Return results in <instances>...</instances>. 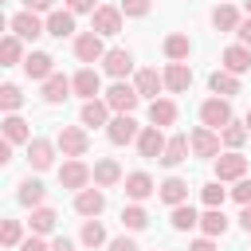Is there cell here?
Returning <instances> with one entry per match:
<instances>
[{
  "label": "cell",
  "mask_w": 251,
  "mask_h": 251,
  "mask_svg": "<svg viewBox=\"0 0 251 251\" xmlns=\"http://www.w3.org/2000/svg\"><path fill=\"white\" fill-rule=\"evenodd\" d=\"M67 8L78 16V12H94V0H67Z\"/></svg>",
  "instance_id": "obj_49"
},
{
  "label": "cell",
  "mask_w": 251,
  "mask_h": 251,
  "mask_svg": "<svg viewBox=\"0 0 251 251\" xmlns=\"http://www.w3.org/2000/svg\"><path fill=\"white\" fill-rule=\"evenodd\" d=\"M153 192H157V184H153V176H149V173H129V176H126V196H129L133 204L149 200Z\"/></svg>",
  "instance_id": "obj_19"
},
{
  "label": "cell",
  "mask_w": 251,
  "mask_h": 251,
  "mask_svg": "<svg viewBox=\"0 0 251 251\" xmlns=\"http://www.w3.org/2000/svg\"><path fill=\"white\" fill-rule=\"evenodd\" d=\"M78 239H82L86 247H102V243H106V227H102L98 220H86V224H82V235H78Z\"/></svg>",
  "instance_id": "obj_41"
},
{
  "label": "cell",
  "mask_w": 251,
  "mask_h": 251,
  "mask_svg": "<svg viewBox=\"0 0 251 251\" xmlns=\"http://www.w3.org/2000/svg\"><path fill=\"white\" fill-rule=\"evenodd\" d=\"M200 122H204L208 129H224L227 122H235V118H231V102H227V98H220V94H216V98H208V102L200 106Z\"/></svg>",
  "instance_id": "obj_4"
},
{
  "label": "cell",
  "mask_w": 251,
  "mask_h": 251,
  "mask_svg": "<svg viewBox=\"0 0 251 251\" xmlns=\"http://www.w3.org/2000/svg\"><path fill=\"white\" fill-rule=\"evenodd\" d=\"M239 176H247V157L239 149L220 153L216 157V180H239Z\"/></svg>",
  "instance_id": "obj_8"
},
{
  "label": "cell",
  "mask_w": 251,
  "mask_h": 251,
  "mask_svg": "<svg viewBox=\"0 0 251 251\" xmlns=\"http://www.w3.org/2000/svg\"><path fill=\"white\" fill-rule=\"evenodd\" d=\"M173 122H176V102L153 98L149 102V126H173Z\"/></svg>",
  "instance_id": "obj_28"
},
{
  "label": "cell",
  "mask_w": 251,
  "mask_h": 251,
  "mask_svg": "<svg viewBox=\"0 0 251 251\" xmlns=\"http://www.w3.org/2000/svg\"><path fill=\"white\" fill-rule=\"evenodd\" d=\"M8 161H12V141L4 137V141H0V165H8Z\"/></svg>",
  "instance_id": "obj_52"
},
{
  "label": "cell",
  "mask_w": 251,
  "mask_h": 251,
  "mask_svg": "<svg viewBox=\"0 0 251 251\" xmlns=\"http://www.w3.org/2000/svg\"><path fill=\"white\" fill-rule=\"evenodd\" d=\"M71 86H75V94H78V98H94V94H102V78H98V71H94V67H82V71L71 78Z\"/></svg>",
  "instance_id": "obj_20"
},
{
  "label": "cell",
  "mask_w": 251,
  "mask_h": 251,
  "mask_svg": "<svg viewBox=\"0 0 251 251\" xmlns=\"http://www.w3.org/2000/svg\"><path fill=\"white\" fill-rule=\"evenodd\" d=\"M24 8H31V12H55V0H24Z\"/></svg>",
  "instance_id": "obj_48"
},
{
  "label": "cell",
  "mask_w": 251,
  "mask_h": 251,
  "mask_svg": "<svg viewBox=\"0 0 251 251\" xmlns=\"http://www.w3.org/2000/svg\"><path fill=\"white\" fill-rule=\"evenodd\" d=\"M20 106H24L20 86H12V82H8V86H0V110H4V114H16Z\"/></svg>",
  "instance_id": "obj_39"
},
{
  "label": "cell",
  "mask_w": 251,
  "mask_h": 251,
  "mask_svg": "<svg viewBox=\"0 0 251 251\" xmlns=\"http://www.w3.org/2000/svg\"><path fill=\"white\" fill-rule=\"evenodd\" d=\"M200 227H204V235H224L227 231V216H224V208H208L204 216H200Z\"/></svg>",
  "instance_id": "obj_33"
},
{
  "label": "cell",
  "mask_w": 251,
  "mask_h": 251,
  "mask_svg": "<svg viewBox=\"0 0 251 251\" xmlns=\"http://www.w3.org/2000/svg\"><path fill=\"white\" fill-rule=\"evenodd\" d=\"M243 126H247V133H251V110H247V118H243Z\"/></svg>",
  "instance_id": "obj_54"
},
{
  "label": "cell",
  "mask_w": 251,
  "mask_h": 251,
  "mask_svg": "<svg viewBox=\"0 0 251 251\" xmlns=\"http://www.w3.org/2000/svg\"><path fill=\"white\" fill-rule=\"evenodd\" d=\"M90 31H98V35H118V31H122V8L98 4V8L90 12Z\"/></svg>",
  "instance_id": "obj_3"
},
{
  "label": "cell",
  "mask_w": 251,
  "mask_h": 251,
  "mask_svg": "<svg viewBox=\"0 0 251 251\" xmlns=\"http://www.w3.org/2000/svg\"><path fill=\"white\" fill-rule=\"evenodd\" d=\"M188 149H192V145H188L184 133L169 137V141H165V153H161V165H165V169H176L180 161H188Z\"/></svg>",
  "instance_id": "obj_22"
},
{
  "label": "cell",
  "mask_w": 251,
  "mask_h": 251,
  "mask_svg": "<svg viewBox=\"0 0 251 251\" xmlns=\"http://www.w3.org/2000/svg\"><path fill=\"white\" fill-rule=\"evenodd\" d=\"M31 231L35 235H47V231H55V224H59V212L55 208H47V204H39V208H31Z\"/></svg>",
  "instance_id": "obj_29"
},
{
  "label": "cell",
  "mask_w": 251,
  "mask_h": 251,
  "mask_svg": "<svg viewBox=\"0 0 251 251\" xmlns=\"http://www.w3.org/2000/svg\"><path fill=\"white\" fill-rule=\"evenodd\" d=\"M0 243H4V247H20V243H24V227H20V220H4V227H0Z\"/></svg>",
  "instance_id": "obj_42"
},
{
  "label": "cell",
  "mask_w": 251,
  "mask_h": 251,
  "mask_svg": "<svg viewBox=\"0 0 251 251\" xmlns=\"http://www.w3.org/2000/svg\"><path fill=\"white\" fill-rule=\"evenodd\" d=\"M220 4H231V0H220Z\"/></svg>",
  "instance_id": "obj_56"
},
{
  "label": "cell",
  "mask_w": 251,
  "mask_h": 251,
  "mask_svg": "<svg viewBox=\"0 0 251 251\" xmlns=\"http://www.w3.org/2000/svg\"><path fill=\"white\" fill-rule=\"evenodd\" d=\"M220 137H224V145H227V149H239V145H243L251 133H247V126H239V122H227V126L220 129Z\"/></svg>",
  "instance_id": "obj_38"
},
{
  "label": "cell",
  "mask_w": 251,
  "mask_h": 251,
  "mask_svg": "<svg viewBox=\"0 0 251 251\" xmlns=\"http://www.w3.org/2000/svg\"><path fill=\"white\" fill-rule=\"evenodd\" d=\"M188 51H192V39H188V35L173 31V35L165 39V55H169V63H184V59H188Z\"/></svg>",
  "instance_id": "obj_31"
},
{
  "label": "cell",
  "mask_w": 251,
  "mask_h": 251,
  "mask_svg": "<svg viewBox=\"0 0 251 251\" xmlns=\"http://www.w3.org/2000/svg\"><path fill=\"white\" fill-rule=\"evenodd\" d=\"M196 224H200V216H196L192 204H176V208H173V227H176V231H192Z\"/></svg>",
  "instance_id": "obj_35"
},
{
  "label": "cell",
  "mask_w": 251,
  "mask_h": 251,
  "mask_svg": "<svg viewBox=\"0 0 251 251\" xmlns=\"http://www.w3.org/2000/svg\"><path fill=\"white\" fill-rule=\"evenodd\" d=\"M137 122H133V114H114L110 118V126H106V137L114 141V145H129V141H137Z\"/></svg>",
  "instance_id": "obj_10"
},
{
  "label": "cell",
  "mask_w": 251,
  "mask_h": 251,
  "mask_svg": "<svg viewBox=\"0 0 251 251\" xmlns=\"http://www.w3.org/2000/svg\"><path fill=\"white\" fill-rule=\"evenodd\" d=\"M161 75H165V90H173V94H184L192 86V67L188 63H169Z\"/></svg>",
  "instance_id": "obj_16"
},
{
  "label": "cell",
  "mask_w": 251,
  "mask_h": 251,
  "mask_svg": "<svg viewBox=\"0 0 251 251\" xmlns=\"http://www.w3.org/2000/svg\"><path fill=\"white\" fill-rule=\"evenodd\" d=\"M55 145L63 149V157H82V153L90 149V137H86L82 126H63L59 137H55Z\"/></svg>",
  "instance_id": "obj_5"
},
{
  "label": "cell",
  "mask_w": 251,
  "mask_h": 251,
  "mask_svg": "<svg viewBox=\"0 0 251 251\" xmlns=\"http://www.w3.org/2000/svg\"><path fill=\"white\" fill-rule=\"evenodd\" d=\"M133 86H137L141 98H157V94L165 90V75H157V67H141V71L133 75Z\"/></svg>",
  "instance_id": "obj_17"
},
{
  "label": "cell",
  "mask_w": 251,
  "mask_h": 251,
  "mask_svg": "<svg viewBox=\"0 0 251 251\" xmlns=\"http://www.w3.org/2000/svg\"><path fill=\"white\" fill-rule=\"evenodd\" d=\"M239 227L251 235V204H243V212H239Z\"/></svg>",
  "instance_id": "obj_51"
},
{
  "label": "cell",
  "mask_w": 251,
  "mask_h": 251,
  "mask_svg": "<svg viewBox=\"0 0 251 251\" xmlns=\"http://www.w3.org/2000/svg\"><path fill=\"white\" fill-rule=\"evenodd\" d=\"M149 224V212L141 208V204H129V208H122V227H129V231H141Z\"/></svg>",
  "instance_id": "obj_37"
},
{
  "label": "cell",
  "mask_w": 251,
  "mask_h": 251,
  "mask_svg": "<svg viewBox=\"0 0 251 251\" xmlns=\"http://www.w3.org/2000/svg\"><path fill=\"white\" fill-rule=\"evenodd\" d=\"M106 102H110V110L114 114H133L137 110V102H141V94H137V86L133 82H114L110 90H106Z\"/></svg>",
  "instance_id": "obj_1"
},
{
  "label": "cell",
  "mask_w": 251,
  "mask_h": 251,
  "mask_svg": "<svg viewBox=\"0 0 251 251\" xmlns=\"http://www.w3.org/2000/svg\"><path fill=\"white\" fill-rule=\"evenodd\" d=\"M4 137L16 145V141H31V129H27V122L20 118V114H8L4 118Z\"/></svg>",
  "instance_id": "obj_34"
},
{
  "label": "cell",
  "mask_w": 251,
  "mask_h": 251,
  "mask_svg": "<svg viewBox=\"0 0 251 251\" xmlns=\"http://www.w3.org/2000/svg\"><path fill=\"white\" fill-rule=\"evenodd\" d=\"M188 251H216V243H212V235H204V239L188 243Z\"/></svg>",
  "instance_id": "obj_50"
},
{
  "label": "cell",
  "mask_w": 251,
  "mask_h": 251,
  "mask_svg": "<svg viewBox=\"0 0 251 251\" xmlns=\"http://www.w3.org/2000/svg\"><path fill=\"white\" fill-rule=\"evenodd\" d=\"M47 35H55V39L75 35V12H71V8H55V12H47Z\"/></svg>",
  "instance_id": "obj_18"
},
{
  "label": "cell",
  "mask_w": 251,
  "mask_h": 251,
  "mask_svg": "<svg viewBox=\"0 0 251 251\" xmlns=\"http://www.w3.org/2000/svg\"><path fill=\"white\" fill-rule=\"evenodd\" d=\"M90 180H94V173H90V169H86L78 157H71V161H63V165H59V184H63V188H75V192H82Z\"/></svg>",
  "instance_id": "obj_7"
},
{
  "label": "cell",
  "mask_w": 251,
  "mask_h": 251,
  "mask_svg": "<svg viewBox=\"0 0 251 251\" xmlns=\"http://www.w3.org/2000/svg\"><path fill=\"white\" fill-rule=\"evenodd\" d=\"M200 196H204V204H208V208H224L227 188H224V180H212V184H204V188H200Z\"/></svg>",
  "instance_id": "obj_40"
},
{
  "label": "cell",
  "mask_w": 251,
  "mask_h": 251,
  "mask_svg": "<svg viewBox=\"0 0 251 251\" xmlns=\"http://www.w3.org/2000/svg\"><path fill=\"white\" fill-rule=\"evenodd\" d=\"M231 196H235L239 204H251V180H247V176H239V180H235V188H231Z\"/></svg>",
  "instance_id": "obj_44"
},
{
  "label": "cell",
  "mask_w": 251,
  "mask_h": 251,
  "mask_svg": "<svg viewBox=\"0 0 251 251\" xmlns=\"http://www.w3.org/2000/svg\"><path fill=\"white\" fill-rule=\"evenodd\" d=\"M75 55H78V63H102V59H106L102 35H98V31H82V35H75Z\"/></svg>",
  "instance_id": "obj_9"
},
{
  "label": "cell",
  "mask_w": 251,
  "mask_h": 251,
  "mask_svg": "<svg viewBox=\"0 0 251 251\" xmlns=\"http://www.w3.org/2000/svg\"><path fill=\"white\" fill-rule=\"evenodd\" d=\"M51 251H75V243H71V239H67V235H59V239H55V243H51Z\"/></svg>",
  "instance_id": "obj_53"
},
{
  "label": "cell",
  "mask_w": 251,
  "mask_h": 251,
  "mask_svg": "<svg viewBox=\"0 0 251 251\" xmlns=\"http://www.w3.org/2000/svg\"><path fill=\"white\" fill-rule=\"evenodd\" d=\"M43 196H47V188H43L39 180H31V176H27V180L20 184V192H16V200H20L24 208H39V204H43Z\"/></svg>",
  "instance_id": "obj_32"
},
{
  "label": "cell",
  "mask_w": 251,
  "mask_h": 251,
  "mask_svg": "<svg viewBox=\"0 0 251 251\" xmlns=\"http://www.w3.org/2000/svg\"><path fill=\"white\" fill-rule=\"evenodd\" d=\"M8 24H12V35H20V39H39V35H47V20H39V12H31V8L16 12Z\"/></svg>",
  "instance_id": "obj_2"
},
{
  "label": "cell",
  "mask_w": 251,
  "mask_h": 251,
  "mask_svg": "<svg viewBox=\"0 0 251 251\" xmlns=\"http://www.w3.org/2000/svg\"><path fill=\"white\" fill-rule=\"evenodd\" d=\"M90 251H94V247H90Z\"/></svg>",
  "instance_id": "obj_57"
},
{
  "label": "cell",
  "mask_w": 251,
  "mask_h": 251,
  "mask_svg": "<svg viewBox=\"0 0 251 251\" xmlns=\"http://www.w3.org/2000/svg\"><path fill=\"white\" fill-rule=\"evenodd\" d=\"M102 71H106L110 78H126V75L133 71V55H129L126 47H110L106 59H102Z\"/></svg>",
  "instance_id": "obj_12"
},
{
  "label": "cell",
  "mask_w": 251,
  "mask_h": 251,
  "mask_svg": "<svg viewBox=\"0 0 251 251\" xmlns=\"http://www.w3.org/2000/svg\"><path fill=\"white\" fill-rule=\"evenodd\" d=\"M208 86H212V94H220V98H231V94H239V75H231V71H212L208 75Z\"/></svg>",
  "instance_id": "obj_23"
},
{
  "label": "cell",
  "mask_w": 251,
  "mask_h": 251,
  "mask_svg": "<svg viewBox=\"0 0 251 251\" xmlns=\"http://www.w3.org/2000/svg\"><path fill=\"white\" fill-rule=\"evenodd\" d=\"M102 208H106V192H102V188H82V192H75V212H78V216L94 220Z\"/></svg>",
  "instance_id": "obj_14"
},
{
  "label": "cell",
  "mask_w": 251,
  "mask_h": 251,
  "mask_svg": "<svg viewBox=\"0 0 251 251\" xmlns=\"http://www.w3.org/2000/svg\"><path fill=\"white\" fill-rule=\"evenodd\" d=\"M118 180H122V169H118V161H114V157L94 161V184H98V188H114Z\"/></svg>",
  "instance_id": "obj_25"
},
{
  "label": "cell",
  "mask_w": 251,
  "mask_h": 251,
  "mask_svg": "<svg viewBox=\"0 0 251 251\" xmlns=\"http://www.w3.org/2000/svg\"><path fill=\"white\" fill-rule=\"evenodd\" d=\"M20 251H51V243H43V235H35V231H31V235L20 243Z\"/></svg>",
  "instance_id": "obj_45"
},
{
  "label": "cell",
  "mask_w": 251,
  "mask_h": 251,
  "mask_svg": "<svg viewBox=\"0 0 251 251\" xmlns=\"http://www.w3.org/2000/svg\"><path fill=\"white\" fill-rule=\"evenodd\" d=\"M157 196H161L169 208H176V204H184V200H188V180H180V176H169V180L157 188Z\"/></svg>",
  "instance_id": "obj_26"
},
{
  "label": "cell",
  "mask_w": 251,
  "mask_h": 251,
  "mask_svg": "<svg viewBox=\"0 0 251 251\" xmlns=\"http://www.w3.org/2000/svg\"><path fill=\"white\" fill-rule=\"evenodd\" d=\"M212 27H216V31H235V27H239V12H235L231 4H216V8H212Z\"/></svg>",
  "instance_id": "obj_30"
},
{
  "label": "cell",
  "mask_w": 251,
  "mask_h": 251,
  "mask_svg": "<svg viewBox=\"0 0 251 251\" xmlns=\"http://www.w3.org/2000/svg\"><path fill=\"white\" fill-rule=\"evenodd\" d=\"M118 8H122V16H137V20H141V16H149L153 4H149V0H122Z\"/></svg>",
  "instance_id": "obj_43"
},
{
  "label": "cell",
  "mask_w": 251,
  "mask_h": 251,
  "mask_svg": "<svg viewBox=\"0 0 251 251\" xmlns=\"http://www.w3.org/2000/svg\"><path fill=\"white\" fill-rule=\"evenodd\" d=\"M235 35H239V43H243V47H251V16H247V20H239Z\"/></svg>",
  "instance_id": "obj_47"
},
{
  "label": "cell",
  "mask_w": 251,
  "mask_h": 251,
  "mask_svg": "<svg viewBox=\"0 0 251 251\" xmlns=\"http://www.w3.org/2000/svg\"><path fill=\"white\" fill-rule=\"evenodd\" d=\"M78 118H82V126H110V102L106 98H86Z\"/></svg>",
  "instance_id": "obj_21"
},
{
  "label": "cell",
  "mask_w": 251,
  "mask_h": 251,
  "mask_svg": "<svg viewBox=\"0 0 251 251\" xmlns=\"http://www.w3.org/2000/svg\"><path fill=\"white\" fill-rule=\"evenodd\" d=\"M224 71H231V75L251 71V47H243V43L227 47V51H224Z\"/></svg>",
  "instance_id": "obj_27"
},
{
  "label": "cell",
  "mask_w": 251,
  "mask_h": 251,
  "mask_svg": "<svg viewBox=\"0 0 251 251\" xmlns=\"http://www.w3.org/2000/svg\"><path fill=\"white\" fill-rule=\"evenodd\" d=\"M71 90H75V86H71V78L55 71V75L43 82V102H51V106H55V102H67V98H71Z\"/></svg>",
  "instance_id": "obj_24"
},
{
  "label": "cell",
  "mask_w": 251,
  "mask_h": 251,
  "mask_svg": "<svg viewBox=\"0 0 251 251\" xmlns=\"http://www.w3.org/2000/svg\"><path fill=\"white\" fill-rule=\"evenodd\" d=\"M165 133H161V126H145L141 133H137V153L145 157V161H161V153H165Z\"/></svg>",
  "instance_id": "obj_11"
},
{
  "label": "cell",
  "mask_w": 251,
  "mask_h": 251,
  "mask_svg": "<svg viewBox=\"0 0 251 251\" xmlns=\"http://www.w3.org/2000/svg\"><path fill=\"white\" fill-rule=\"evenodd\" d=\"M27 161H31L35 173L51 169V165H55V145H51L47 137H31V141H27Z\"/></svg>",
  "instance_id": "obj_13"
},
{
  "label": "cell",
  "mask_w": 251,
  "mask_h": 251,
  "mask_svg": "<svg viewBox=\"0 0 251 251\" xmlns=\"http://www.w3.org/2000/svg\"><path fill=\"white\" fill-rule=\"evenodd\" d=\"M243 8H247V16H251V0H243Z\"/></svg>",
  "instance_id": "obj_55"
},
{
  "label": "cell",
  "mask_w": 251,
  "mask_h": 251,
  "mask_svg": "<svg viewBox=\"0 0 251 251\" xmlns=\"http://www.w3.org/2000/svg\"><path fill=\"white\" fill-rule=\"evenodd\" d=\"M110 251H141L129 235H118V239H110Z\"/></svg>",
  "instance_id": "obj_46"
},
{
  "label": "cell",
  "mask_w": 251,
  "mask_h": 251,
  "mask_svg": "<svg viewBox=\"0 0 251 251\" xmlns=\"http://www.w3.org/2000/svg\"><path fill=\"white\" fill-rule=\"evenodd\" d=\"M24 75H27V78H39V82H47V78L55 75V59H51L47 51H31V55L24 59Z\"/></svg>",
  "instance_id": "obj_15"
},
{
  "label": "cell",
  "mask_w": 251,
  "mask_h": 251,
  "mask_svg": "<svg viewBox=\"0 0 251 251\" xmlns=\"http://www.w3.org/2000/svg\"><path fill=\"white\" fill-rule=\"evenodd\" d=\"M188 145H192V153L196 157H220V145H224V137H220V129H208V126H200V129H192L188 133Z\"/></svg>",
  "instance_id": "obj_6"
},
{
  "label": "cell",
  "mask_w": 251,
  "mask_h": 251,
  "mask_svg": "<svg viewBox=\"0 0 251 251\" xmlns=\"http://www.w3.org/2000/svg\"><path fill=\"white\" fill-rule=\"evenodd\" d=\"M20 55H24L20 35H4V39H0V63H4V67H16V63H20Z\"/></svg>",
  "instance_id": "obj_36"
}]
</instances>
